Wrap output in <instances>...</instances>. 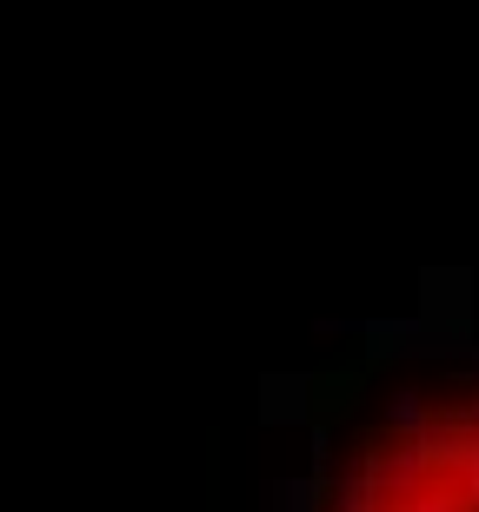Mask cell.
I'll use <instances>...</instances> for the list:
<instances>
[{
  "label": "cell",
  "mask_w": 479,
  "mask_h": 512,
  "mask_svg": "<svg viewBox=\"0 0 479 512\" xmlns=\"http://www.w3.org/2000/svg\"><path fill=\"white\" fill-rule=\"evenodd\" d=\"M260 413H267L273 426H287V419H313L307 373H273V380H260Z\"/></svg>",
  "instance_id": "6da1fadb"
}]
</instances>
